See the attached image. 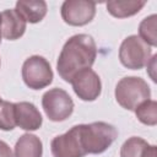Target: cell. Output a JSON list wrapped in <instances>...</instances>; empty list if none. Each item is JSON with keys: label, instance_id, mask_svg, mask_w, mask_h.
<instances>
[{"label": "cell", "instance_id": "obj_2", "mask_svg": "<svg viewBox=\"0 0 157 157\" xmlns=\"http://www.w3.org/2000/svg\"><path fill=\"white\" fill-rule=\"evenodd\" d=\"M81 144L86 153L98 155L104 152L117 139V129L104 121L80 124Z\"/></svg>", "mask_w": 157, "mask_h": 157}, {"label": "cell", "instance_id": "obj_20", "mask_svg": "<svg viewBox=\"0 0 157 157\" xmlns=\"http://www.w3.org/2000/svg\"><path fill=\"white\" fill-rule=\"evenodd\" d=\"M0 42H1V33H0Z\"/></svg>", "mask_w": 157, "mask_h": 157}, {"label": "cell", "instance_id": "obj_5", "mask_svg": "<svg viewBox=\"0 0 157 157\" xmlns=\"http://www.w3.org/2000/svg\"><path fill=\"white\" fill-rule=\"evenodd\" d=\"M22 78L32 90H40L53 81V70L49 61L39 55L27 58L22 65Z\"/></svg>", "mask_w": 157, "mask_h": 157}, {"label": "cell", "instance_id": "obj_6", "mask_svg": "<svg viewBox=\"0 0 157 157\" xmlns=\"http://www.w3.org/2000/svg\"><path fill=\"white\" fill-rule=\"evenodd\" d=\"M42 107L52 121H63L72 114L74 102L66 91L52 88L43 94Z\"/></svg>", "mask_w": 157, "mask_h": 157}, {"label": "cell", "instance_id": "obj_14", "mask_svg": "<svg viewBox=\"0 0 157 157\" xmlns=\"http://www.w3.org/2000/svg\"><path fill=\"white\" fill-rule=\"evenodd\" d=\"M42 141L32 134H23L15 145V157H42Z\"/></svg>", "mask_w": 157, "mask_h": 157}, {"label": "cell", "instance_id": "obj_7", "mask_svg": "<svg viewBox=\"0 0 157 157\" xmlns=\"http://www.w3.org/2000/svg\"><path fill=\"white\" fill-rule=\"evenodd\" d=\"M53 157H83L86 151L80 137V126L75 125L63 135L55 136L50 142Z\"/></svg>", "mask_w": 157, "mask_h": 157}, {"label": "cell", "instance_id": "obj_18", "mask_svg": "<svg viewBox=\"0 0 157 157\" xmlns=\"http://www.w3.org/2000/svg\"><path fill=\"white\" fill-rule=\"evenodd\" d=\"M15 126V103L0 99V129L10 131Z\"/></svg>", "mask_w": 157, "mask_h": 157}, {"label": "cell", "instance_id": "obj_4", "mask_svg": "<svg viewBox=\"0 0 157 157\" xmlns=\"http://www.w3.org/2000/svg\"><path fill=\"white\" fill-rule=\"evenodd\" d=\"M151 47L135 34L126 37L119 49L120 63L131 70H139L146 66L151 59Z\"/></svg>", "mask_w": 157, "mask_h": 157}, {"label": "cell", "instance_id": "obj_8", "mask_svg": "<svg viewBox=\"0 0 157 157\" xmlns=\"http://www.w3.org/2000/svg\"><path fill=\"white\" fill-rule=\"evenodd\" d=\"M96 15V4L86 0H66L61 5V17L70 26H85Z\"/></svg>", "mask_w": 157, "mask_h": 157}, {"label": "cell", "instance_id": "obj_17", "mask_svg": "<svg viewBox=\"0 0 157 157\" xmlns=\"http://www.w3.org/2000/svg\"><path fill=\"white\" fill-rule=\"evenodd\" d=\"M137 119L145 125H156L157 124V102L148 99L142 102L134 110Z\"/></svg>", "mask_w": 157, "mask_h": 157}, {"label": "cell", "instance_id": "obj_1", "mask_svg": "<svg viewBox=\"0 0 157 157\" xmlns=\"http://www.w3.org/2000/svg\"><path fill=\"white\" fill-rule=\"evenodd\" d=\"M97 56V45L88 34H75L66 40L58 58L56 70L60 77L71 82L74 76L85 69H91Z\"/></svg>", "mask_w": 157, "mask_h": 157}, {"label": "cell", "instance_id": "obj_19", "mask_svg": "<svg viewBox=\"0 0 157 157\" xmlns=\"http://www.w3.org/2000/svg\"><path fill=\"white\" fill-rule=\"evenodd\" d=\"M0 157H13L10 146L1 140H0Z\"/></svg>", "mask_w": 157, "mask_h": 157}, {"label": "cell", "instance_id": "obj_10", "mask_svg": "<svg viewBox=\"0 0 157 157\" xmlns=\"http://www.w3.org/2000/svg\"><path fill=\"white\" fill-rule=\"evenodd\" d=\"M15 121L23 130H37L42 126L43 118L37 107L31 102L15 103Z\"/></svg>", "mask_w": 157, "mask_h": 157}, {"label": "cell", "instance_id": "obj_3", "mask_svg": "<svg viewBox=\"0 0 157 157\" xmlns=\"http://www.w3.org/2000/svg\"><path fill=\"white\" fill-rule=\"evenodd\" d=\"M151 97V90L147 82L136 76H129L121 78L115 87L117 102L128 110H135L142 102L148 101Z\"/></svg>", "mask_w": 157, "mask_h": 157}, {"label": "cell", "instance_id": "obj_12", "mask_svg": "<svg viewBox=\"0 0 157 157\" xmlns=\"http://www.w3.org/2000/svg\"><path fill=\"white\" fill-rule=\"evenodd\" d=\"M157 148L155 145H148L141 137L132 136L128 139L121 148H120V157H156Z\"/></svg>", "mask_w": 157, "mask_h": 157}, {"label": "cell", "instance_id": "obj_15", "mask_svg": "<svg viewBox=\"0 0 157 157\" xmlns=\"http://www.w3.org/2000/svg\"><path fill=\"white\" fill-rule=\"evenodd\" d=\"M145 1L136 0H125V1H108L105 4L108 12L118 18H125L136 15L144 6Z\"/></svg>", "mask_w": 157, "mask_h": 157}, {"label": "cell", "instance_id": "obj_16", "mask_svg": "<svg viewBox=\"0 0 157 157\" xmlns=\"http://www.w3.org/2000/svg\"><path fill=\"white\" fill-rule=\"evenodd\" d=\"M140 38L150 47L157 45V16L151 15L142 20L139 26Z\"/></svg>", "mask_w": 157, "mask_h": 157}, {"label": "cell", "instance_id": "obj_13", "mask_svg": "<svg viewBox=\"0 0 157 157\" xmlns=\"http://www.w3.org/2000/svg\"><path fill=\"white\" fill-rule=\"evenodd\" d=\"M15 10L26 22L37 23V22H40L47 15V2L43 0L17 1Z\"/></svg>", "mask_w": 157, "mask_h": 157}, {"label": "cell", "instance_id": "obj_11", "mask_svg": "<svg viewBox=\"0 0 157 157\" xmlns=\"http://www.w3.org/2000/svg\"><path fill=\"white\" fill-rule=\"evenodd\" d=\"M26 31V21L13 10H5L0 13V33L9 40L18 39Z\"/></svg>", "mask_w": 157, "mask_h": 157}, {"label": "cell", "instance_id": "obj_9", "mask_svg": "<svg viewBox=\"0 0 157 157\" xmlns=\"http://www.w3.org/2000/svg\"><path fill=\"white\" fill-rule=\"evenodd\" d=\"M74 92L82 101H94L99 97L102 91V83L99 76L92 69H85L76 74L70 82Z\"/></svg>", "mask_w": 157, "mask_h": 157}]
</instances>
